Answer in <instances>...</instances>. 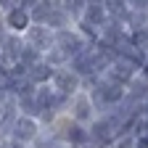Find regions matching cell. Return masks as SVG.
Segmentation results:
<instances>
[{"label":"cell","instance_id":"cell-3","mask_svg":"<svg viewBox=\"0 0 148 148\" xmlns=\"http://www.w3.org/2000/svg\"><path fill=\"white\" fill-rule=\"evenodd\" d=\"M71 116L77 124H87V122H95V103H92L90 92H77L71 101Z\"/></svg>","mask_w":148,"mask_h":148},{"label":"cell","instance_id":"cell-6","mask_svg":"<svg viewBox=\"0 0 148 148\" xmlns=\"http://www.w3.org/2000/svg\"><path fill=\"white\" fill-rule=\"evenodd\" d=\"M45 24H48V27H56L58 32H64L66 24H69V13L64 11V5H53V3H50L48 16H45Z\"/></svg>","mask_w":148,"mask_h":148},{"label":"cell","instance_id":"cell-10","mask_svg":"<svg viewBox=\"0 0 148 148\" xmlns=\"http://www.w3.org/2000/svg\"><path fill=\"white\" fill-rule=\"evenodd\" d=\"M21 53H24L21 42H18L16 37H8V40H5V56H13V58H16V56H21Z\"/></svg>","mask_w":148,"mask_h":148},{"label":"cell","instance_id":"cell-5","mask_svg":"<svg viewBox=\"0 0 148 148\" xmlns=\"http://www.w3.org/2000/svg\"><path fill=\"white\" fill-rule=\"evenodd\" d=\"M29 48L34 50H53L56 37L50 34L48 27H29Z\"/></svg>","mask_w":148,"mask_h":148},{"label":"cell","instance_id":"cell-8","mask_svg":"<svg viewBox=\"0 0 148 148\" xmlns=\"http://www.w3.org/2000/svg\"><path fill=\"white\" fill-rule=\"evenodd\" d=\"M53 66L50 64H34L29 71H27V77H29V82H45V79H50L53 77Z\"/></svg>","mask_w":148,"mask_h":148},{"label":"cell","instance_id":"cell-4","mask_svg":"<svg viewBox=\"0 0 148 148\" xmlns=\"http://www.w3.org/2000/svg\"><path fill=\"white\" fill-rule=\"evenodd\" d=\"M79 82L82 79L71 69H61V71L53 74V87H56V92H61V95H66V98H71L74 92L79 90Z\"/></svg>","mask_w":148,"mask_h":148},{"label":"cell","instance_id":"cell-7","mask_svg":"<svg viewBox=\"0 0 148 148\" xmlns=\"http://www.w3.org/2000/svg\"><path fill=\"white\" fill-rule=\"evenodd\" d=\"M13 135H16V140H32V138L37 135V124H34V119H29V116L18 119V122L13 124Z\"/></svg>","mask_w":148,"mask_h":148},{"label":"cell","instance_id":"cell-13","mask_svg":"<svg viewBox=\"0 0 148 148\" xmlns=\"http://www.w3.org/2000/svg\"><path fill=\"white\" fill-rule=\"evenodd\" d=\"M3 74H5V71H3V66H0V77H3Z\"/></svg>","mask_w":148,"mask_h":148},{"label":"cell","instance_id":"cell-2","mask_svg":"<svg viewBox=\"0 0 148 148\" xmlns=\"http://www.w3.org/2000/svg\"><path fill=\"white\" fill-rule=\"evenodd\" d=\"M56 48H58V50L66 56V58L71 61V58H77L82 50H87L90 45H87V40H85L79 32H69V29H64V32L56 34Z\"/></svg>","mask_w":148,"mask_h":148},{"label":"cell","instance_id":"cell-9","mask_svg":"<svg viewBox=\"0 0 148 148\" xmlns=\"http://www.w3.org/2000/svg\"><path fill=\"white\" fill-rule=\"evenodd\" d=\"M8 27H13V29L29 27V13H27L24 8H11V11H8Z\"/></svg>","mask_w":148,"mask_h":148},{"label":"cell","instance_id":"cell-14","mask_svg":"<svg viewBox=\"0 0 148 148\" xmlns=\"http://www.w3.org/2000/svg\"><path fill=\"white\" fill-rule=\"evenodd\" d=\"M0 148H8V145H0Z\"/></svg>","mask_w":148,"mask_h":148},{"label":"cell","instance_id":"cell-1","mask_svg":"<svg viewBox=\"0 0 148 148\" xmlns=\"http://www.w3.org/2000/svg\"><path fill=\"white\" fill-rule=\"evenodd\" d=\"M111 21L108 18V11H106V3H87L85 5V11H82V27H85V32L90 34H101V29L106 27Z\"/></svg>","mask_w":148,"mask_h":148},{"label":"cell","instance_id":"cell-12","mask_svg":"<svg viewBox=\"0 0 148 148\" xmlns=\"http://www.w3.org/2000/svg\"><path fill=\"white\" fill-rule=\"evenodd\" d=\"M0 34H3V18H0Z\"/></svg>","mask_w":148,"mask_h":148},{"label":"cell","instance_id":"cell-11","mask_svg":"<svg viewBox=\"0 0 148 148\" xmlns=\"http://www.w3.org/2000/svg\"><path fill=\"white\" fill-rule=\"evenodd\" d=\"M21 61H27V64H29V69H32L34 64H40V61H37V50L27 45V48H24V53H21Z\"/></svg>","mask_w":148,"mask_h":148}]
</instances>
